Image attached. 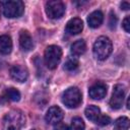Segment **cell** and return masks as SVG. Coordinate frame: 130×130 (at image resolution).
Instances as JSON below:
<instances>
[{
  "instance_id": "8fae6325",
  "label": "cell",
  "mask_w": 130,
  "mask_h": 130,
  "mask_svg": "<svg viewBox=\"0 0 130 130\" xmlns=\"http://www.w3.org/2000/svg\"><path fill=\"white\" fill-rule=\"evenodd\" d=\"M83 29V22L80 18L78 17H74V18H71L67 24H66V27H65V30L68 35L70 36H75V35H78L79 32H81V30Z\"/></svg>"
},
{
  "instance_id": "7c38bea8",
  "label": "cell",
  "mask_w": 130,
  "mask_h": 130,
  "mask_svg": "<svg viewBox=\"0 0 130 130\" xmlns=\"http://www.w3.org/2000/svg\"><path fill=\"white\" fill-rule=\"evenodd\" d=\"M19 46L22 51L29 52L34 48V42L27 30H21L19 34Z\"/></svg>"
},
{
  "instance_id": "9c48e42d",
  "label": "cell",
  "mask_w": 130,
  "mask_h": 130,
  "mask_svg": "<svg viewBox=\"0 0 130 130\" xmlns=\"http://www.w3.org/2000/svg\"><path fill=\"white\" fill-rule=\"evenodd\" d=\"M88 93L92 100H102L107 94V84L102 81H96L89 87Z\"/></svg>"
},
{
  "instance_id": "5bb4252c",
  "label": "cell",
  "mask_w": 130,
  "mask_h": 130,
  "mask_svg": "<svg viewBox=\"0 0 130 130\" xmlns=\"http://www.w3.org/2000/svg\"><path fill=\"white\" fill-rule=\"evenodd\" d=\"M12 50V41L8 35L0 36V54L7 55Z\"/></svg>"
},
{
  "instance_id": "3957f363",
  "label": "cell",
  "mask_w": 130,
  "mask_h": 130,
  "mask_svg": "<svg viewBox=\"0 0 130 130\" xmlns=\"http://www.w3.org/2000/svg\"><path fill=\"white\" fill-rule=\"evenodd\" d=\"M61 57H62V50L60 47L51 45L46 48L44 60H45L46 66L49 69H55L58 66V64L60 63Z\"/></svg>"
},
{
  "instance_id": "2e32d148",
  "label": "cell",
  "mask_w": 130,
  "mask_h": 130,
  "mask_svg": "<svg viewBox=\"0 0 130 130\" xmlns=\"http://www.w3.org/2000/svg\"><path fill=\"white\" fill-rule=\"evenodd\" d=\"M84 114L86 116V118L92 122H95V120L98 119V117L101 115V110L99 107L94 106V105H91V106H88L85 111H84Z\"/></svg>"
},
{
  "instance_id": "9a60e30c",
  "label": "cell",
  "mask_w": 130,
  "mask_h": 130,
  "mask_svg": "<svg viewBox=\"0 0 130 130\" xmlns=\"http://www.w3.org/2000/svg\"><path fill=\"white\" fill-rule=\"evenodd\" d=\"M85 50H86V44H85V42L83 40H77V41H75L71 45V47H70V52L75 57L83 55L84 52H85Z\"/></svg>"
},
{
  "instance_id": "603a6c76",
  "label": "cell",
  "mask_w": 130,
  "mask_h": 130,
  "mask_svg": "<svg viewBox=\"0 0 130 130\" xmlns=\"http://www.w3.org/2000/svg\"><path fill=\"white\" fill-rule=\"evenodd\" d=\"M116 23H117V17H116V15L113 12H111V14H110V21H109L110 27L111 28H115Z\"/></svg>"
},
{
  "instance_id": "e0dca14e",
  "label": "cell",
  "mask_w": 130,
  "mask_h": 130,
  "mask_svg": "<svg viewBox=\"0 0 130 130\" xmlns=\"http://www.w3.org/2000/svg\"><path fill=\"white\" fill-rule=\"evenodd\" d=\"M114 125H115L116 130H128L129 125H130V121L127 117H120L115 121Z\"/></svg>"
},
{
  "instance_id": "6da1fadb",
  "label": "cell",
  "mask_w": 130,
  "mask_h": 130,
  "mask_svg": "<svg viewBox=\"0 0 130 130\" xmlns=\"http://www.w3.org/2000/svg\"><path fill=\"white\" fill-rule=\"evenodd\" d=\"M24 124H25V116L19 110L10 111L3 118L4 130H20Z\"/></svg>"
},
{
  "instance_id": "cb8c5ba5",
  "label": "cell",
  "mask_w": 130,
  "mask_h": 130,
  "mask_svg": "<svg viewBox=\"0 0 130 130\" xmlns=\"http://www.w3.org/2000/svg\"><path fill=\"white\" fill-rule=\"evenodd\" d=\"M54 130H69V127L65 124V123H57L55 124V127H54Z\"/></svg>"
},
{
  "instance_id": "30bf717a",
  "label": "cell",
  "mask_w": 130,
  "mask_h": 130,
  "mask_svg": "<svg viewBox=\"0 0 130 130\" xmlns=\"http://www.w3.org/2000/svg\"><path fill=\"white\" fill-rule=\"evenodd\" d=\"M10 76L18 82H24L28 77V71L24 66L14 65L10 68Z\"/></svg>"
},
{
  "instance_id": "ba28073f",
  "label": "cell",
  "mask_w": 130,
  "mask_h": 130,
  "mask_svg": "<svg viewBox=\"0 0 130 130\" xmlns=\"http://www.w3.org/2000/svg\"><path fill=\"white\" fill-rule=\"evenodd\" d=\"M63 111L61 110V108L57 107V106H53L51 108H49V110L46 113L45 116V120L48 124H52L55 125L59 122H61V120L63 119Z\"/></svg>"
},
{
  "instance_id": "44dd1931",
  "label": "cell",
  "mask_w": 130,
  "mask_h": 130,
  "mask_svg": "<svg viewBox=\"0 0 130 130\" xmlns=\"http://www.w3.org/2000/svg\"><path fill=\"white\" fill-rule=\"evenodd\" d=\"M94 123L100 125V126H107V125H109L111 123V118L109 116H107V115H102L101 114L98 117V119L95 120Z\"/></svg>"
},
{
  "instance_id": "d4e9b609",
  "label": "cell",
  "mask_w": 130,
  "mask_h": 130,
  "mask_svg": "<svg viewBox=\"0 0 130 130\" xmlns=\"http://www.w3.org/2000/svg\"><path fill=\"white\" fill-rule=\"evenodd\" d=\"M120 7H121V9H123V10H128V9L130 8V3H129L128 1H123V2L120 4Z\"/></svg>"
},
{
  "instance_id": "4fadbf2b",
  "label": "cell",
  "mask_w": 130,
  "mask_h": 130,
  "mask_svg": "<svg viewBox=\"0 0 130 130\" xmlns=\"http://www.w3.org/2000/svg\"><path fill=\"white\" fill-rule=\"evenodd\" d=\"M104 21V14L100 10H95L91 12L87 17V23L91 28L99 27Z\"/></svg>"
},
{
  "instance_id": "ac0fdd59",
  "label": "cell",
  "mask_w": 130,
  "mask_h": 130,
  "mask_svg": "<svg viewBox=\"0 0 130 130\" xmlns=\"http://www.w3.org/2000/svg\"><path fill=\"white\" fill-rule=\"evenodd\" d=\"M78 60L76 57H69L64 63V69L67 71H74L78 68Z\"/></svg>"
},
{
  "instance_id": "8992f818",
  "label": "cell",
  "mask_w": 130,
  "mask_h": 130,
  "mask_svg": "<svg viewBox=\"0 0 130 130\" xmlns=\"http://www.w3.org/2000/svg\"><path fill=\"white\" fill-rule=\"evenodd\" d=\"M46 13L51 19H59L65 13V5L61 1H48L46 3Z\"/></svg>"
},
{
  "instance_id": "d6986e66",
  "label": "cell",
  "mask_w": 130,
  "mask_h": 130,
  "mask_svg": "<svg viewBox=\"0 0 130 130\" xmlns=\"http://www.w3.org/2000/svg\"><path fill=\"white\" fill-rule=\"evenodd\" d=\"M5 96L12 102H18L20 100V92L16 88H13V87L7 88L5 90Z\"/></svg>"
},
{
  "instance_id": "5b68a950",
  "label": "cell",
  "mask_w": 130,
  "mask_h": 130,
  "mask_svg": "<svg viewBox=\"0 0 130 130\" xmlns=\"http://www.w3.org/2000/svg\"><path fill=\"white\" fill-rule=\"evenodd\" d=\"M81 101H82V95L77 87H69L64 91L62 95L63 104L69 109L77 108L81 104Z\"/></svg>"
},
{
  "instance_id": "7402d4cb",
  "label": "cell",
  "mask_w": 130,
  "mask_h": 130,
  "mask_svg": "<svg viewBox=\"0 0 130 130\" xmlns=\"http://www.w3.org/2000/svg\"><path fill=\"white\" fill-rule=\"evenodd\" d=\"M122 26L123 28L125 29L126 32H129L130 31V16H126L122 22Z\"/></svg>"
},
{
  "instance_id": "ffe728a7",
  "label": "cell",
  "mask_w": 130,
  "mask_h": 130,
  "mask_svg": "<svg viewBox=\"0 0 130 130\" xmlns=\"http://www.w3.org/2000/svg\"><path fill=\"white\" fill-rule=\"evenodd\" d=\"M85 125L80 117H74L71 120V126L69 130H84Z\"/></svg>"
},
{
  "instance_id": "484cf974",
  "label": "cell",
  "mask_w": 130,
  "mask_h": 130,
  "mask_svg": "<svg viewBox=\"0 0 130 130\" xmlns=\"http://www.w3.org/2000/svg\"><path fill=\"white\" fill-rule=\"evenodd\" d=\"M1 6H2V2H0V7H1Z\"/></svg>"
},
{
  "instance_id": "7a4b0ae2",
  "label": "cell",
  "mask_w": 130,
  "mask_h": 130,
  "mask_svg": "<svg viewBox=\"0 0 130 130\" xmlns=\"http://www.w3.org/2000/svg\"><path fill=\"white\" fill-rule=\"evenodd\" d=\"M112 50H113L112 42L108 37H105V36L99 37L96 39L92 49L94 57L101 61L106 60L112 53Z\"/></svg>"
},
{
  "instance_id": "277c9868",
  "label": "cell",
  "mask_w": 130,
  "mask_h": 130,
  "mask_svg": "<svg viewBox=\"0 0 130 130\" xmlns=\"http://www.w3.org/2000/svg\"><path fill=\"white\" fill-rule=\"evenodd\" d=\"M3 14L8 18L19 17L24 11V4L20 0H7L2 2Z\"/></svg>"
},
{
  "instance_id": "52a82bcc",
  "label": "cell",
  "mask_w": 130,
  "mask_h": 130,
  "mask_svg": "<svg viewBox=\"0 0 130 130\" xmlns=\"http://www.w3.org/2000/svg\"><path fill=\"white\" fill-rule=\"evenodd\" d=\"M124 99H125V87L122 84H116L114 86L112 96L110 100L111 108L114 110H119L124 103Z\"/></svg>"
}]
</instances>
